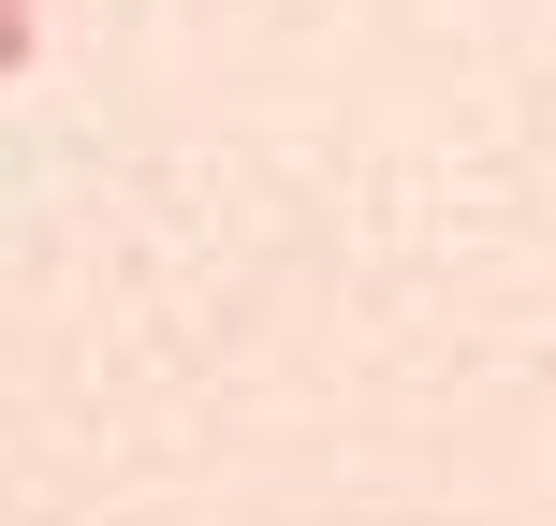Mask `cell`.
Masks as SVG:
<instances>
[{
  "label": "cell",
  "mask_w": 556,
  "mask_h": 526,
  "mask_svg": "<svg viewBox=\"0 0 556 526\" xmlns=\"http://www.w3.org/2000/svg\"><path fill=\"white\" fill-rule=\"evenodd\" d=\"M29 44H45V15H29V0H0V74H29Z\"/></svg>",
  "instance_id": "obj_1"
}]
</instances>
